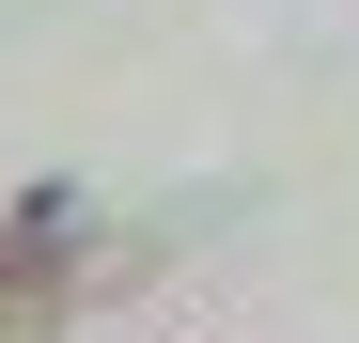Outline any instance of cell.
I'll list each match as a JSON object with an SVG mask.
<instances>
[{
    "label": "cell",
    "mask_w": 359,
    "mask_h": 343,
    "mask_svg": "<svg viewBox=\"0 0 359 343\" xmlns=\"http://www.w3.org/2000/svg\"><path fill=\"white\" fill-rule=\"evenodd\" d=\"M63 297H79V203H63V188H32L16 218H0V343L47 328Z\"/></svg>",
    "instance_id": "obj_1"
}]
</instances>
